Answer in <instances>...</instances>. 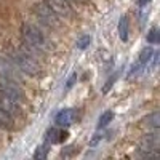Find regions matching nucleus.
Masks as SVG:
<instances>
[{
	"instance_id": "obj_1",
	"label": "nucleus",
	"mask_w": 160,
	"mask_h": 160,
	"mask_svg": "<svg viewBox=\"0 0 160 160\" xmlns=\"http://www.w3.org/2000/svg\"><path fill=\"white\" fill-rule=\"evenodd\" d=\"M7 58L26 75H38L42 72V66L38 62L37 53H34L26 45H22L19 48H11L8 51Z\"/></svg>"
},
{
	"instance_id": "obj_2",
	"label": "nucleus",
	"mask_w": 160,
	"mask_h": 160,
	"mask_svg": "<svg viewBox=\"0 0 160 160\" xmlns=\"http://www.w3.org/2000/svg\"><path fill=\"white\" fill-rule=\"evenodd\" d=\"M21 35H22V40H24V45L29 47L34 53H37V55L38 53H47L53 48V43L48 38V35L32 22L22 24Z\"/></svg>"
},
{
	"instance_id": "obj_3",
	"label": "nucleus",
	"mask_w": 160,
	"mask_h": 160,
	"mask_svg": "<svg viewBox=\"0 0 160 160\" xmlns=\"http://www.w3.org/2000/svg\"><path fill=\"white\" fill-rule=\"evenodd\" d=\"M22 75L24 74L7 56L5 58L0 56V78L11 80V82H16V83H22Z\"/></svg>"
},
{
	"instance_id": "obj_4",
	"label": "nucleus",
	"mask_w": 160,
	"mask_h": 160,
	"mask_svg": "<svg viewBox=\"0 0 160 160\" xmlns=\"http://www.w3.org/2000/svg\"><path fill=\"white\" fill-rule=\"evenodd\" d=\"M0 96H5V98L13 99V101H16V102H22L24 91L21 90L19 83L11 82V80L0 78Z\"/></svg>"
},
{
	"instance_id": "obj_5",
	"label": "nucleus",
	"mask_w": 160,
	"mask_h": 160,
	"mask_svg": "<svg viewBox=\"0 0 160 160\" xmlns=\"http://www.w3.org/2000/svg\"><path fill=\"white\" fill-rule=\"evenodd\" d=\"M35 15H37V18L40 21H42V24H45L47 28H56V26L59 24L58 15L47 3L45 5H38L37 10H35Z\"/></svg>"
},
{
	"instance_id": "obj_6",
	"label": "nucleus",
	"mask_w": 160,
	"mask_h": 160,
	"mask_svg": "<svg viewBox=\"0 0 160 160\" xmlns=\"http://www.w3.org/2000/svg\"><path fill=\"white\" fill-rule=\"evenodd\" d=\"M47 5L55 11L58 16H69L71 15L69 0H47Z\"/></svg>"
},
{
	"instance_id": "obj_7",
	"label": "nucleus",
	"mask_w": 160,
	"mask_h": 160,
	"mask_svg": "<svg viewBox=\"0 0 160 160\" xmlns=\"http://www.w3.org/2000/svg\"><path fill=\"white\" fill-rule=\"evenodd\" d=\"M0 108H3L5 111H8L11 115H18L21 112V102H16L13 99H8L5 96H0Z\"/></svg>"
},
{
	"instance_id": "obj_8",
	"label": "nucleus",
	"mask_w": 160,
	"mask_h": 160,
	"mask_svg": "<svg viewBox=\"0 0 160 160\" xmlns=\"http://www.w3.org/2000/svg\"><path fill=\"white\" fill-rule=\"evenodd\" d=\"M74 118H75V112H74V109H62V111H59L58 114H56V123L58 125H62V127H66V125H71L72 122H74Z\"/></svg>"
},
{
	"instance_id": "obj_9",
	"label": "nucleus",
	"mask_w": 160,
	"mask_h": 160,
	"mask_svg": "<svg viewBox=\"0 0 160 160\" xmlns=\"http://www.w3.org/2000/svg\"><path fill=\"white\" fill-rule=\"evenodd\" d=\"M151 56H152V50H151V48H146V50H142V51H141V55H139L138 62H136V64H133L130 75H131V74H135V72H136V71H139V69H142L144 66H148V62H149Z\"/></svg>"
},
{
	"instance_id": "obj_10",
	"label": "nucleus",
	"mask_w": 160,
	"mask_h": 160,
	"mask_svg": "<svg viewBox=\"0 0 160 160\" xmlns=\"http://www.w3.org/2000/svg\"><path fill=\"white\" fill-rule=\"evenodd\" d=\"M0 128H3V130L15 128V115H11L3 108H0Z\"/></svg>"
},
{
	"instance_id": "obj_11",
	"label": "nucleus",
	"mask_w": 160,
	"mask_h": 160,
	"mask_svg": "<svg viewBox=\"0 0 160 160\" xmlns=\"http://www.w3.org/2000/svg\"><path fill=\"white\" fill-rule=\"evenodd\" d=\"M118 34H120V38L123 42L128 40V18L127 16L120 18V21H118Z\"/></svg>"
},
{
	"instance_id": "obj_12",
	"label": "nucleus",
	"mask_w": 160,
	"mask_h": 160,
	"mask_svg": "<svg viewBox=\"0 0 160 160\" xmlns=\"http://www.w3.org/2000/svg\"><path fill=\"white\" fill-rule=\"evenodd\" d=\"M146 125H148V128L158 130V127H160V114L158 112H152L151 115H148L146 117Z\"/></svg>"
},
{
	"instance_id": "obj_13",
	"label": "nucleus",
	"mask_w": 160,
	"mask_h": 160,
	"mask_svg": "<svg viewBox=\"0 0 160 160\" xmlns=\"http://www.w3.org/2000/svg\"><path fill=\"white\" fill-rule=\"evenodd\" d=\"M111 118H112V112H104L101 117H99V123H98V128L101 130V128H104L106 125H108L109 122H111Z\"/></svg>"
},
{
	"instance_id": "obj_14",
	"label": "nucleus",
	"mask_w": 160,
	"mask_h": 160,
	"mask_svg": "<svg viewBox=\"0 0 160 160\" xmlns=\"http://www.w3.org/2000/svg\"><path fill=\"white\" fill-rule=\"evenodd\" d=\"M148 42L149 43H152V45H155V43H158V31L154 28V29H151V32L148 34Z\"/></svg>"
},
{
	"instance_id": "obj_15",
	"label": "nucleus",
	"mask_w": 160,
	"mask_h": 160,
	"mask_svg": "<svg viewBox=\"0 0 160 160\" xmlns=\"http://www.w3.org/2000/svg\"><path fill=\"white\" fill-rule=\"evenodd\" d=\"M47 148H48V142H45L43 146H40L38 151L35 152V158H43L47 155Z\"/></svg>"
},
{
	"instance_id": "obj_16",
	"label": "nucleus",
	"mask_w": 160,
	"mask_h": 160,
	"mask_svg": "<svg viewBox=\"0 0 160 160\" xmlns=\"http://www.w3.org/2000/svg\"><path fill=\"white\" fill-rule=\"evenodd\" d=\"M88 43H90V37L88 35H85V37H82V38H80L78 40V48H87L88 47Z\"/></svg>"
},
{
	"instance_id": "obj_17",
	"label": "nucleus",
	"mask_w": 160,
	"mask_h": 160,
	"mask_svg": "<svg viewBox=\"0 0 160 160\" xmlns=\"http://www.w3.org/2000/svg\"><path fill=\"white\" fill-rule=\"evenodd\" d=\"M74 80H75V74H74V75H72V78H69V82H68V88H69V87H72V85H74Z\"/></svg>"
},
{
	"instance_id": "obj_18",
	"label": "nucleus",
	"mask_w": 160,
	"mask_h": 160,
	"mask_svg": "<svg viewBox=\"0 0 160 160\" xmlns=\"http://www.w3.org/2000/svg\"><path fill=\"white\" fill-rule=\"evenodd\" d=\"M138 2H139V5H142V7H144V5H148V3L151 2V0H138Z\"/></svg>"
}]
</instances>
